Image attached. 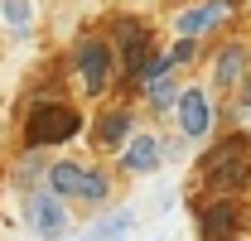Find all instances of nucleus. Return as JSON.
<instances>
[{
	"label": "nucleus",
	"mask_w": 251,
	"mask_h": 241,
	"mask_svg": "<svg viewBox=\"0 0 251 241\" xmlns=\"http://www.w3.org/2000/svg\"><path fill=\"white\" fill-rule=\"evenodd\" d=\"M247 183H251V140L247 135H232L218 150L203 154V188H208V198H237Z\"/></svg>",
	"instance_id": "nucleus-1"
},
{
	"label": "nucleus",
	"mask_w": 251,
	"mask_h": 241,
	"mask_svg": "<svg viewBox=\"0 0 251 241\" xmlns=\"http://www.w3.org/2000/svg\"><path fill=\"white\" fill-rule=\"evenodd\" d=\"M82 130V111L68 101H39L25 116V145L29 150H49V145H68Z\"/></svg>",
	"instance_id": "nucleus-2"
},
{
	"label": "nucleus",
	"mask_w": 251,
	"mask_h": 241,
	"mask_svg": "<svg viewBox=\"0 0 251 241\" xmlns=\"http://www.w3.org/2000/svg\"><path fill=\"white\" fill-rule=\"evenodd\" d=\"M49 188L68 198V203H106L111 179L97 164H77V159H53L49 164Z\"/></svg>",
	"instance_id": "nucleus-3"
},
{
	"label": "nucleus",
	"mask_w": 251,
	"mask_h": 241,
	"mask_svg": "<svg viewBox=\"0 0 251 241\" xmlns=\"http://www.w3.org/2000/svg\"><path fill=\"white\" fill-rule=\"evenodd\" d=\"M73 68H77V82L87 96H101V92L111 87V68H116V48L106 44V39H82L77 44V53H73Z\"/></svg>",
	"instance_id": "nucleus-4"
},
{
	"label": "nucleus",
	"mask_w": 251,
	"mask_h": 241,
	"mask_svg": "<svg viewBox=\"0 0 251 241\" xmlns=\"http://www.w3.org/2000/svg\"><path fill=\"white\" fill-rule=\"evenodd\" d=\"M174 116H179V135L184 140H203L213 130V96L203 87H184L174 101Z\"/></svg>",
	"instance_id": "nucleus-5"
},
{
	"label": "nucleus",
	"mask_w": 251,
	"mask_h": 241,
	"mask_svg": "<svg viewBox=\"0 0 251 241\" xmlns=\"http://www.w3.org/2000/svg\"><path fill=\"white\" fill-rule=\"evenodd\" d=\"M29 232L34 237H63L68 232V198H58L53 188H39L29 198Z\"/></svg>",
	"instance_id": "nucleus-6"
},
{
	"label": "nucleus",
	"mask_w": 251,
	"mask_h": 241,
	"mask_svg": "<svg viewBox=\"0 0 251 241\" xmlns=\"http://www.w3.org/2000/svg\"><path fill=\"white\" fill-rule=\"evenodd\" d=\"M227 10H232V0H203V5H188L179 10V20H174V34H184V39H203V34H213L227 20Z\"/></svg>",
	"instance_id": "nucleus-7"
},
{
	"label": "nucleus",
	"mask_w": 251,
	"mask_h": 241,
	"mask_svg": "<svg viewBox=\"0 0 251 241\" xmlns=\"http://www.w3.org/2000/svg\"><path fill=\"white\" fill-rule=\"evenodd\" d=\"M116 39L126 44V77L140 87V72H145V63H150V29L135 24V20H121V24H116Z\"/></svg>",
	"instance_id": "nucleus-8"
},
{
	"label": "nucleus",
	"mask_w": 251,
	"mask_h": 241,
	"mask_svg": "<svg viewBox=\"0 0 251 241\" xmlns=\"http://www.w3.org/2000/svg\"><path fill=\"white\" fill-rule=\"evenodd\" d=\"M237 217H242V208H237L232 198H213V203L203 208V217H198V232H203V241H232V232H237Z\"/></svg>",
	"instance_id": "nucleus-9"
},
{
	"label": "nucleus",
	"mask_w": 251,
	"mask_h": 241,
	"mask_svg": "<svg viewBox=\"0 0 251 241\" xmlns=\"http://www.w3.org/2000/svg\"><path fill=\"white\" fill-rule=\"evenodd\" d=\"M247 68H251V48H247V44H227L218 58H213V87H222V92L242 87Z\"/></svg>",
	"instance_id": "nucleus-10"
},
{
	"label": "nucleus",
	"mask_w": 251,
	"mask_h": 241,
	"mask_svg": "<svg viewBox=\"0 0 251 241\" xmlns=\"http://www.w3.org/2000/svg\"><path fill=\"white\" fill-rule=\"evenodd\" d=\"M159 164H164V150H159L155 135H130L121 150V169L126 174H155Z\"/></svg>",
	"instance_id": "nucleus-11"
},
{
	"label": "nucleus",
	"mask_w": 251,
	"mask_h": 241,
	"mask_svg": "<svg viewBox=\"0 0 251 241\" xmlns=\"http://www.w3.org/2000/svg\"><path fill=\"white\" fill-rule=\"evenodd\" d=\"M130 135H135V120H130V111H111V116L97 120V145H101V150H111V154H121Z\"/></svg>",
	"instance_id": "nucleus-12"
},
{
	"label": "nucleus",
	"mask_w": 251,
	"mask_h": 241,
	"mask_svg": "<svg viewBox=\"0 0 251 241\" xmlns=\"http://www.w3.org/2000/svg\"><path fill=\"white\" fill-rule=\"evenodd\" d=\"M174 101H179V87H174L169 72H159V77L145 82V106L150 111H174Z\"/></svg>",
	"instance_id": "nucleus-13"
},
{
	"label": "nucleus",
	"mask_w": 251,
	"mask_h": 241,
	"mask_svg": "<svg viewBox=\"0 0 251 241\" xmlns=\"http://www.w3.org/2000/svg\"><path fill=\"white\" fill-rule=\"evenodd\" d=\"M0 15H5V24L15 34H29L34 29V5L29 0H0Z\"/></svg>",
	"instance_id": "nucleus-14"
},
{
	"label": "nucleus",
	"mask_w": 251,
	"mask_h": 241,
	"mask_svg": "<svg viewBox=\"0 0 251 241\" xmlns=\"http://www.w3.org/2000/svg\"><path fill=\"white\" fill-rule=\"evenodd\" d=\"M130 222H135L130 212H111V217H106V222L97 227L92 237H97V241H116V237H121V232H130Z\"/></svg>",
	"instance_id": "nucleus-15"
},
{
	"label": "nucleus",
	"mask_w": 251,
	"mask_h": 241,
	"mask_svg": "<svg viewBox=\"0 0 251 241\" xmlns=\"http://www.w3.org/2000/svg\"><path fill=\"white\" fill-rule=\"evenodd\" d=\"M193 44H198V39H184V34H179V44L169 48V58H174V68H179V63H188V58H193Z\"/></svg>",
	"instance_id": "nucleus-16"
},
{
	"label": "nucleus",
	"mask_w": 251,
	"mask_h": 241,
	"mask_svg": "<svg viewBox=\"0 0 251 241\" xmlns=\"http://www.w3.org/2000/svg\"><path fill=\"white\" fill-rule=\"evenodd\" d=\"M237 111H251V68H247V77H242V92H237Z\"/></svg>",
	"instance_id": "nucleus-17"
}]
</instances>
